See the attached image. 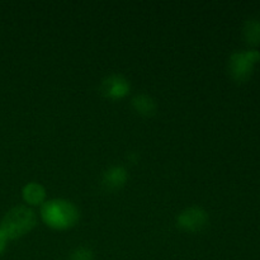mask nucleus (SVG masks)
Segmentation results:
<instances>
[{"label": "nucleus", "mask_w": 260, "mask_h": 260, "mask_svg": "<svg viewBox=\"0 0 260 260\" xmlns=\"http://www.w3.org/2000/svg\"><path fill=\"white\" fill-rule=\"evenodd\" d=\"M69 260H94V254L88 248H78L71 253Z\"/></svg>", "instance_id": "nucleus-10"}, {"label": "nucleus", "mask_w": 260, "mask_h": 260, "mask_svg": "<svg viewBox=\"0 0 260 260\" xmlns=\"http://www.w3.org/2000/svg\"><path fill=\"white\" fill-rule=\"evenodd\" d=\"M23 200L29 206H42L46 202V189L38 183H28L22 189Z\"/></svg>", "instance_id": "nucleus-7"}, {"label": "nucleus", "mask_w": 260, "mask_h": 260, "mask_svg": "<svg viewBox=\"0 0 260 260\" xmlns=\"http://www.w3.org/2000/svg\"><path fill=\"white\" fill-rule=\"evenodd\" d=\"M36 213L27 206H15L8 211L0 223V230L8 240H14L27 235L36 226Z\"/></svg>", "instance_id": "nucleus-2"}, {"label": "nucleus", "mask_w": 260, "mask_h": 260, "mask_svg": "<svg viewBox=\"0 0 260 260\" xmlns=\"http://www.w3.org/2000/svg\"><path fill=\"white\" fill-rule=\"evenodd\" d=\"M7 236L4 235V233H3L2 230H0V255H2L3 253H4L5 248H7Z\"/></svg>", "instance_id": "nucleus-11"}, {"label": "nucleus", "mask_w": 260, "mask_h": 260, "mask_svg": "<svg viewBox=\"0 0 260 260\" xmlns=\"http://www.w3.org/2000/svg\"><path fill=\"white\" fill-rule=\"evenodd\" d=\"M243 36L250 46L260 45V19L250 18L244 23Z\"/></svg>", "instance_id": "nucleus-9"}, {"label": "nucleus", "mask_w": 260, "mask_h": 260, "mask_svg": "<svg viewBox=\"0 0 260 260\" xmlns=\"http://www.w3.org/2000/svg\"><path fill=\"white\" fill-rule=\"evenodd\" d=\"M260 61V52L256 50L236 51L229 58V71L234 80L243 83L253 74L254 68Z\"/></svg>", "instance_id": "nucleus-3"}, {"label": "nucleus", "mask_w": 260, "mask_h": 260, "mask_svg": "<svg viewBox=\"0 0 260 260\" xmlns=\"http://www.w3.org/2000/svg\"><path fill=\"white\" fill-rule=\"evenodd\" d=\"M79 210L74 203L66 200L46 201L41 206V218L55 230H68L79 220Z\"/></svg>", "instance_id": "nucleus-1"}, {"label": "nucleus", "mask_w": 260, "mask_h": 260, "mask_svg": "<svg viewBox=\"0 0 260 260\" xmlns=\"http://www.w3.org/2000/svg\"><path fill=\"white\" fill-rule=\"evenodd\" d=\"M132 107L139 114L145 117L154 116L156 112V103L151 96L146 94H137L132 98Z\"/></svg>", "instance_id": "nucleus-8"}, {"label": "nucleus", "mask_w": 260, "mask_h": 260, "mask_svg": "<svg viewBox=\"0 0 260 260\" xmlns=\"http://www.w3.org/2000/svg\"><path fill=\"white\" fill-rule=\"evenodd\" d=\"M131 85L128 80L122 75H109L102 81L101 93L108 99H122L128 94Z\"/></svg>", "instance_id": "nucleus-5"}, {"label": "nucleus", "mask_w": 260, "mask_h": 260, "mask_svg": "<svg viewBox=\"0 0 260 260\" xmlns=\"http://www.w3.org/2000/svg\"><path fill=\"white\" fill-rule=\"evenodd\" d=\"M208 223V215L203 208L193 206L185 208L184 211L178 215L177 225L178 228L189 233H198L202 231Z\"/></svg>", "instance_id": "nucleus-4"}, {"label": "nucleus", "mask_w": 260, "mask_h": 260, "mask_svg": "<svg viewBox=\"0 0 260 260\" xmlns=\"http://www.w3.org/2000/svg\"><path fill=\"white\" fill-rule=\"evenodd\" d=\"M127 179H128L127 170L123 167L114 165L104 172L102 184L107 190H117L126 184Z\"/></svg>", "instance_id": "nucleus-6"}]
</instances>
